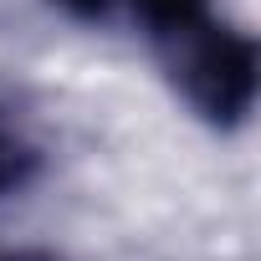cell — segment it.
Returning <instances> with one entry per match:
<instances>
[{"label":"cell","mask_w":261,"mask_h":261,"mask_svg":"<svg viewBox=\"0 0 261 261\" xmlns=\"http://www.w3.org/2000/svg\"><path fill=\"white\" fill-rule=\"evenodd\" d=\"M159 51H164L174 87L185 92V102L200 118L236 128L251 113V102H256V41L246 31L220 26L210 16L205 26H195L190 36H179Z\"/></svg>","instance_id":"1"},{"label":"cell","mask_w":261,"mask_h":261,"mask_svg":"<svg viewBox=\"0 0 261 261\" xmlns=\"http://www.w3.org/2000/svg\"><path fill=\"white\" fill-rule=\"evenodd\" d=\"M51 6H62L77 21H97V26L123 21L144 31L154 46H169L210 21V0H51Z\"/></svg>","instance_id":"2"},{"label":"cell","mask_w":261,"mask_h":261,"mask_svg":"<svg viewBox=\"0 0 261 261\" xmlns=\"http://www.w3.org/2000/svg\"><path fill=\"white\" fill-rule=\"evenodd\" d=\"M36 164H41L36 144L21 134V123H16L6 108H0V195L26 190V185H31V174H36Z\"/></svg>","instance_id":"3"},{"label":"cell","mask_w":261,"mask_h":261,"mask_svg":"<svg viewBox=\"0 0 261 261\" xmlns=\"http://www.w3.org/2000/svg\"><path fill=\"white\" fill-rule=\"evenodd\" d=\"M0 261H51V256H41V251H11V256H0Z\"/></svg>","instance_id":"4"}]
</instances>
